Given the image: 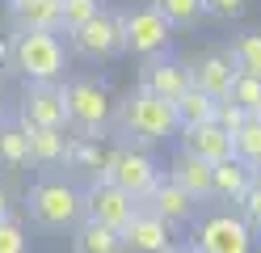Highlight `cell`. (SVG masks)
<instances>
[{
	"mask_svg": "<svg viewBox=\"0 0 261 253\" xmlns=\"http://www.w3.org/2000/svg\"><path fill=\"white\" fill-rule=\"evenodd\" d=\"M68 42L76 55L85 59H114L126 51V38H122V13H93L85 26L68 30Z\"/></svg>",
	"mask_w": 261,
	"mask_h": 253,
	"instance_id": "5",
	"label": "cell"
},
{
	"mask_svg": "<svg viewBox=\"0 0 261 253\" xmlns=\"http://www.w3.org/2000/svg\"><path fill=\"white\" fill-rule=\"evenodd\" d=\"M227 51H232V59H236L240 72L261 76V30H244V34H236V38L227 42Z\"/></svg>",
	"mask_w": 261,
	"mask_h": 253,
	"instance_id": "25",
	"label": "cell"
},
{
	"mask_svg": "<svg viewBox=\"0 0 261 253\" xmlns=\"http://www.w3.org/2000/svg\"><path fill=\"white\" fill-rule=\"evenodd\" d=\"M253 181H257V169H249V165L236 160V156L215 165V198L219 202H240Z\"/></svg>",
	"mask_w": 261,
	"mask_h": 253,
	"instance_id": "21",
	"label": "cell"
},
{
	"mask_svg": "<svg viewBox=\"0 0 261 253\" xmlns=\"http://www.w3.org/2000/svg\"><path fill=\"white\" fill-rule=\"evenodd\" d=\"M0 123H5V93H0Z\"/></svg>",
	"mask_w": 261,
	"mask_h": 253,
	"instance_id": "36",
	"label": "cell"
},
{
	"mask_svg": "<svg viewBox=\"0 0 261 253\" xmlns=\"http://www.w3.org/2000/svg\"><path fill=\"white\" fill-rule=\"evenodd\" d=\"M165 253H202V249H198V245H194V241H190V245H177V241H173V245H169Z\"/></svg>",
	"mask_w": 261,
	"mask_h": 253,
	"instance_id": "34",
	"label": "cell"
},
{
	"mask_svg": "<svg viewBox=\"0 0 261 253\" xmlns=\"http://www.w3.org/2000/svg\"><path fill=\"white\" fill-rule=\"evenodd\" d=\"M244 118H249V110H244L240 101H232V97H219V101H215V123H219L223 131L236 135V131L244 127Z\"/></svg>",
	"mask_w": 261,
	"mask_h": 253,
	"instance_id": "29",
	"label": "cell"
},
{
	"mask_svg": "<svg viewBox=\"0 0 261 253\" xmlns=\"http://www.w3.org/2000/svg\"><path fill=\"white\" fill-rule=\"evenodd\" d=\"M181 148L194 152V156H202L211 165L219 160H232L236 148H232V131H223L215 118H206V123H194V127H181Z\"/></svg>",
	"mask_w": 261,
	"mask_h": 253,
	"instance_id": "14",
	"label": "cell"
},
{
	"mask_svg": "<svg viewBox=\"0 0 261 253\" xmlns=\"http://www.w3.org/2000/svg\"><path fill=\"white\" fill-rule=\"evenodd\" d=\"M21 127H68V84L59 80H30L21 93Z\"/></svg>",
	"mask_w": 261,
	"mask_h": 253,
	"instance_id": "7",
	"label": "cell"
},
{
	"mask_svg": "<svg viewBox=\"0 0 261 253\" xmlns=\"http://www.w3.org/2000/svg\"><path fill=\"white\" fill-rule=\"evenodd\" d=\"M72 253H126V249H122V232L118 228L97 224V219H85V224H76Z\"/></svg>",
	"mask_w": 261,
	"mask_h": 253,
	"instance_id": "20",
	"label": "cell"
},
{
	"mask_svg": "<svg viewBox=\"0 0 261 253\" xmlns=\"http://www.w3.org/2000/svg\"><path fill=\"white\" fill-rule=\"evenodd\" d=\"M169 177L181 186V190H190L198 202L215 198V165H211V160H202V156H194V152H186V148L173 156Z\"/></svg>",
	"mask_w": 261,
	"mask_h": 253,
	"instance_id": "15",
	"label": "cell"
},
{
	"mask_svg": "<svg viewBox=\"0 0 261 253\" xmlns=\"http://www.w3.org/2000/svg\"><path fill=\"white\" fill-rule=\"evenodd\" d=\"M118 123H122V131L130 135V140H139V144H160V140H169V135L181 127V123H177L173 101L156 97L152 89H143V84L122 101Z\"/></svg>",
	"mask_w": 261,
	"mask_h": 253,
	"instance_id": "3",
	"label": "cell"
},
{
	"mask_svg": "<svg viewBox=\"0 0 261 253\" xmlns=\"http://www.w3.org/2000/svg\"><path fill=\"white\" fill-rule=\"evenodd\" d=\"M93 13H101V0H59V26L63 30L85 26Z\"/></svg>",
	"mask_w": 261,
	"mask_h": 253,
	"instance_id": "28",
	"label": "cell"
},
{
	"mask_svg": "<svg viewBox=\"0 0 261 253\" xmlns=\"http://www.w3.org/2000/svg\"><path fill=\"white\" fill-rule=\"evenodd\" d=\"M148 207H152L156 215H165L169 224L177 228V224H190V219L198 215V198H194L190 190H181L173 177H160V186H156L152 198H148Z\"/></svg>",
	"mask_w": 261,
	"mask_h": 253,
	"instance_id": "16",
	"label": "cell"
},
{
	"mask_svg": "<svg viewBox=\"0 0 261 253\" xmlns=\"http://www.w3.org/2000/svg\"><path fill=\"white\" fill-rule=\"evenodd\" d=\"M68 118L80 135H106L110 118H114V97L101 80H68Z\"/></svg>",
	"mask_w": 261,
	"mask_h": 253,
	"instance_id": "4",
	"label": "cell"
},
{
	"mask_svg": "<svg viewBox=\"0 0 261 253\" xmlns=\"http://www.w3.org/2000/svg\"><path fill=\"white\" fill-rule=\"evenodd\" d=\"M25 207H30V219L38 228L63 232V228H76L85 219V194L76 186H68L63 177H38L25 194Z\"/></svg>",
	"mask_w": 261,
	"mask_h": 253,
	"instance_id": "1",
	"label": "cell"
},
{
	"mask_svg": "<svg viewBox=\"0 0 261 253\" xmlns=\"http://www.w3.org/2000/svg\"><path fill=\"white\" fill-rule=\"evenodd\" d=\"M110 156H114V148H101V135H68V156H63V165L106 177Z\"/></svg>",
	"mask_w": 261,
	"mask_h": 253,
	"instance_id": "17",
	"label": "cell"
},
{
	"mask_svg": "<svg viewBox=\"0 0 261 253\" xmlns=\"http://www.w3.org/2000/svg\"><path fill=\"white\" fill-rule=\"evenodd\" d=\"M68 67V51L59 30H17L13 34V72L25 80H59Z\"/></svg>",
	"mask_w": 261,
	"mask_h": 253,
	"instance_id": "2",
	"label": "cell"
},
{
	"mask_svg": "<svg viewBox=\"0 0 261 253\" xmlns=\"http://www.w3.org/2000/svg\"><path fill=\"white\" fill-rule=\"evenodd\" d=\"M169 245H173V224L143 202L135 211V219L122 228V249L126 253H165Z\"/></svg>",
	"mask_w": 261,
	"mask_h": 253,
	"instance_id": "11",
	"label": "cell"
},
{
	"mask_svg": "<svg viewBox=\"0 0 261 253\" xmlns=\"http://www.w3.org/2000/svg\"><path fill=\"white\" fill-rule=\"evenodd\" d=\"M152 5L165 13V21L169 26H198V17H206V9H202V0H152Z\"/></svg>",
	"mask_w": 261,
	"mask_h": 253,
	"instance_id": "26",
	"label": "cell"
},
{
	"mask_svg": "<svg viewBox=\"0 0 261 253\" xmlns=\"http://www.w3.org/2000/svg\"><path fill=\"white\" fill-rule=\"evenodd\" d=\"M143 207L139 198H130L122 186H114L110 177H97L89 190H85V215L97 219V224H110V228H126L130 219H135V211Z\"/></svg>",
	"mask_w": 261,
	"mask_h": 253,
	"instance_id": "10",
	"label": "cell"
},
{
	"mask_svg": "<svg viewBox=\"0 0 261 253\" xmlns=\"http://www.w3.org/2000/svg\"><path fill=\"white\" fill-rule=\"evenodd\" d=\"M227 97L240 101L249 114H261V76H253V72H236L232 93H227Z\"/></svg>",
	"mask_w": 261,
	"mask_h": 253,
	"instance_id": "27",
	"label": "cell"
},
{
	"mask_svg": "<svg viewBox=\"0 0 261 253\" xmlns=\"http://www.w3.org/2000/svg\"><path fill=\"white\" fill-rule=\"evenodd\" d=\"M0 253H25V228L17 219H0Z\"/></svg>",
	"mask_w": 261,
	"mask_h": 253,
	"instance_id": "31",
	"label": "cell"
},
{
	"mask_svg": "<svg viewBox=\"0 0 261 253\" xmlns=\"http://www.w3.org/2000/svg\"><path fill=\"white\" fill-rule=\"evenodd\" d=\"M9 215H13V207H9V194L0 190V219H9Z\"/></svg>",
	"mask_w": 261,
	"mask_h": 253,
	"instance_id": "35",
	"label": "cell"
},
{
	"mask_svg": "<svg viewBox=\"0 0 261 253\" xmlns=\"http://www.w3.org/2000/svg\"><path fill=\"white\" fill-rule=\"evenodd\" d=\"M257 177H261V169H257Z\"/></svg>",
	"mask_w": 261,
	"mask_h": 253,
	"instance_id": "37",
	"label": "cell"
},
{
	"mask_svg": "<svg viewBox=\"0 0 261 253\" xmlns=\"http://www.w3.org/2000/svg\"><path fill=\"white\" fill-rule=\"evenodd\" d=\"M0 165L9 169L30 165V135L21 123H0Z\"/></svg>",
	"mask_w": 261,
	"mask_h": 253,
	"instance_id": "23",
	"label": "cell"
},
{
	"mask_svg": "<svg viewBox=\"0 0 261 253\" xmlns=\"http://www.w3.org/2000/svg\"><path fill=\"white\" fill-rule=\"evenodd\" d=\"M9 17L17 30H63L59 0H9Z\"/></svg>",
	"mask_w": 261,
	"mask_h": 253,
	"instance_id": "18",
	"label": "cell"
},
{
	"mask_svg": "<svg viewBox=\"0 0 261 253\" xmlns=\"http://www.w3.org/2000/svg\"><path fill=\"white\" fill-rule=\"evenodd\" d=\"M143 89H152L156 97H165V101H177L190 84H194V72H190V63L186 59H165V55H152L148 67H143Z\"/></svg>",
	"mask_w": 261,
	"mask_h": 253,
	"instance_id": "12",
	"label": "cell"
},
{
	"mask_svg": "<svg viewBox=\"0 0 261 253\" xmlns=\"http://www.w3.org/2000/svg\"><path fill=\"white\" fill-rule=\"evenodd\" d=\"M173 110H177V123H181V127H194V123H206V118H215V97L202 93L198 84H190V89L173 101Z\"/></svg>",
	"mask_w": 261,
	"mask_h": 253,
	"instance_id": "22",
	"label": "cell"
},
{
	"mask_svg": "<svg viewBox=\"0 0 261 253\" xmlns=\"http://www.w3.org/2000/svg\"><path fill=\"white\" fill-rule=\"evenodd\" d=\"M257 232L249 228V219L240 211H219V215H206L198 232H194V245L202 253H253Z\"/></svg>",
	"mask_w": 261,
	"mask_h": 253,
	"instance_id": "6",
	"label": "cell"
},
{
	"mask_svg": "<svg viewBox=\"0 0 261 253\" xmlns=\"http://www.w3.org/2000/svg\"><path fill=\"white\" fill-rule=\"evenodd\" d=\"M236 207H240V215H244V219H249V228L261 236V177L249 186V190H244V198L236 202Z\"/></svg>",
	"mask_w": 261,
	"mask_h": 253,
	"instance_id": "30",
	"label": "cell"
},
{
	"mask_svg": "<svg viewBox=\"0 0 261 253\" xmlns=\"http://www.w3.org/2000/svg\"><path fill=\"white\" fill-rule=\"evenodd\" d=\"M190 72H194V84H198L202 93H211V97H227L232 93V80H236V59H232V51H206V55H198L190 63Z\"/></svg>",
	"mask_w": 261,
	"mask_h": 253,
	"instance_id": "13",
	"label": "cell"
},
{
	"mask_svg": "<svg viewBox=\"0 0 261 253\" xmlns=\"http://www.w3.org/2000/svg\"><path fill=\"white\" fill-rule=\"evenodd\" d=\"M106 177H110L114 186H122L130 198L148 202V198H152V190L160 186V165L148 156V152H139V148H114Z\"/></svg>",
	"mask_w": 261,
	"mask_h": 253,
	"instance_id": "8",
	"label": "cell"
},
{
	"mask_svg": "<svg viewBox=\"0 0 261 253\" xmlns=\"http://www.w3.org/2000/svg\"><path fill=\"white\" fill-rule=\"evenodd\" d=\"M202 9H206V17H240L244 13V0H202Z\"/></svg>",
	"mask_w": 261,
	"mask_h": 253,
	"instance_id": "32",
	"label": "cell"
},
{
	"mask_svg": "<svg viewBox=\"0 0 261 253\" xmlns=\"http://www.w3.org/2000/svg\"><path fill=\"white\" fill-rule=\"evenodd\" d=\"M30 135V165H63V156H68V135H63V127H25Z\"/></svg>",
	"mask_w": 261,
	"mask_h": 253,
	"instance_id": "19",
	"label": "cell"
},
{
	"mask_svg": "<svg viewBox=\"0 0 261 253\" xmlns=\"http://www.w3.org/2000/svg\"><path fill=\"white\" fill-rule=\"evenodd\" d=\"M0 63H9V67H13V38L0 42Z\"/></svg>",
	"mask_w": 261,
	"mask_h": 253,
	"instance_id": "33",
	"label": "cell"
},
{
	"mask_svg": "<svg viewBox=\"0 0 261 253\" xmlns=\"http://www.w3.org/2000/svg\"><path fill=\"white\" fill-rule=\"evenodd\" d=\"M122 38H126V51L130 55H165V47L173 38V26L165 21V13H160L156 5L148 9H135V13H122Z\"/></svg>",
	"mask_w": 261,
	"mask_h": 253,
	"instance_id": "9",
	"label": "cell"
},
{
	"mask_svg": "<svg viewBox=\"0 0 261 253\" xmlns=\"http://www.w3.org/2000/svg\"><path fill=\"white\" fill-rule=\"evenodd\" d=\"M257 118H261V114H257Z\"/></svg>",
	"mask_w": 261,
	"mask_h": 253,
	"instance_id": "38",
	"label": "cell"
},
{
	"mask_svg": "<svg viewBox=\"0 0 261 253\" xmlns=\"http://www.w3.org/2000/svg\"><path fill=\"white\" fill-rule=\"evenodd\" d=\"M232 148H236V160H244L249 169H261V118L249 114L244 127L232 135Z\"/></svg>",
	"mask_w": 261,
	"mask_h": 253,
	"instance_id": "24",
	"label": "cell"
}]
</instances>
